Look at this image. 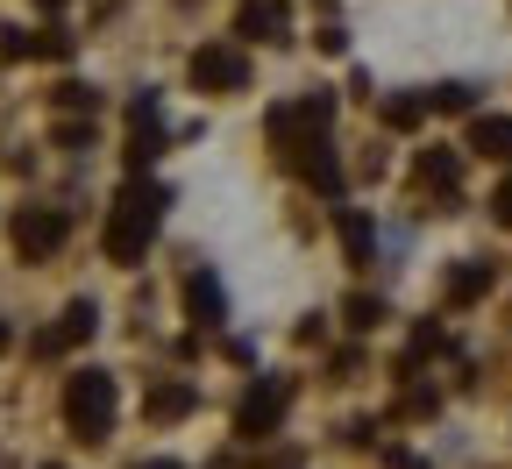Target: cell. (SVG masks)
<instances>
[{
    "instance_id": "cell-1",
    "label": "cell",
    "mask_w": 512,
    "mask_h": 469,
    "mask_svg": "<svg viewBox=\"0 0 512 469\" xmlns=\"http://www.w3.org/2000/svg\"><path fill=\"white\" fill-rule=\"evenodd\" d=\"M164 207H171V192H164V185H150V178L121 185L114 214H107V256H114V263H143V249H150Z\"/></svg>"
},
{
    "instance_id": "cell-2",
    "label": "cell",
    "mask_w": 512,
    "mask_h": 469,
    "mask_svg": "<svg viewBox=\"0 0 512 469\" xmlns=\"http://www.w3.org/2000/svg\"><path fill=\"white\" fill-rule=\"evenodd\" d=\"M64 427L79 441H107V427H114V377L107 370L64 377Z\"/></svg>"
},
{
    "instance_id": "cell-3",
    "label": "cell",
    "mask_w": 512,
    "mask_h": 469,
    "mask_svg": "<svg viewBox=\"0 0 512 469\" xmlns=\"http://www.w3.org/2000/svg\"><path fill=\"white\" fill-rule=\"evenodd\" d=\"M328 121H335V100H328V93H306V100H292V107H271V143H278L285 157H299L306 143L328 136Z\"/></svg>"
},
{
    "instance_id": "cell-4",
    "label": "cell",
    "mask_w": 512,
    "mask_h": 469,
    "mask_svg": "<svg viewBox=\"0 0 512 469\" xmlns=\"http://www.w3.org/2000/svg\"><path fill=\"white\" fill-rule=\"evenodd\" d=\"M285 406H292V377H256V384L242 391V406H235V434H242V441L278 434Z\"/></svg>"
},
{
    "instance_id": "cell-5",
    "label": "cell",
    "mask_w": 512,
    "mask_h": 469,
    "mask_svg": "<svg viewBox=\"0 0 512 469\" xmlns=\"http://www.w3.org/2000/svg\"><path fill=\"white\" fill-rule=\"evenodd\" d=\"M192 86H200V93H235V86H249V57H242L235 43H200V50H192Z\"/></svg>"
},
{
    "instance_id": "cell-6",
    "label": "cell",
    "mask_w": 512,
    "mask_h": 469,
    "mask_svg": "<svg viewBox=\"0 0 512 469\" xmlns=\"http://www.w3.org/2000/svg\"><path fill=\"white\" fill-rule=\"evenodd\" d=\"M64 228H72V221H64L57 207H22V214H15V249H22L29 263H43V256L64 242Z\"/></svg>"
},
{
    "instance_id": "cell-7",
    "label": "cell",
    "mask_w": 512,
    "mask_h": 469,
    "mask_svg": "<svg viewBox=\"0 0 512 469\" xmlns=\"http://www.w3.org/2000/svg\"><path fill=\"white\" fill-rule=\"evenodd\" d=\"M93 327H100V313H93V299H72L64 306V320L36 342V356H57V349H79V342H93Z\"/></svg>"
},
{
    "instance_id": "cell-8",
    "label": "cell",
    "mask_w": 512,
    "mask_h": 469,
    "mask_svg": "<svg viewBox=\"0 0 512 469\" xmlns=\"http://www.w3.org/2000/svg\"><path fill=\"white\" fill-rule=\"evenodd\" d=\"M235 29L256 36V43H285V36H292V15H285V0H242Z\"/></svg>"
},
{
    "instance_id": "cell-9",
    "label": "cell",
    "mask_w": 512,
    "mask_h": 469,
    "mask_svg": "<svg viewBox=\"0 0 512 469\" xmlns=\"http://www.w3.org/2000/svg\"><path fill=\"white\" fill-rule=\"evenodd\" d=\"M470 150L491 164H512V114H477L470 121Z\"/></svg>"
},
{
    "instance_id": "cell-10",
    "label": "cell",
    "mask_w": 512,
    "mask_h": 469,
    "mask_svg": "<svg viewBox=\"0 0 512 469\" xmlns=\"http://www.w3.org/2000/svg\"><path fill=\"white\" fill-rule=\"evenodd\" d=\"M185 306H192V320H200V327H221V313H228L221 278H214V271H192V278H185Z\"/></svg>"
},
{
    "instance_id": "cell-11",
    "label": "cell",
    "mask_w": 512,
    "mask_h": 469,
    "mask_svg": "<svg viewBox=\"0 0 512 469\" xmlns=\"http://www.w3.org/2000/svg\"><path fill=\"white\" fill-rule=\"evenodd\" d=\"M157 150H164V121H157V100H136V136H128V164L143 171Z\"/></svg>"
},
{
    "instance_id": "cell-12",
    "label": "cell",
    "mask_w": 512,
    "mask_h": 469,
    "mask_svg": "<svg viewBox=\"0 0 512 469\" xmlns=\"http://www.w3.org/2000/svg\"><path fill=\"white\" fill-rule=\"evenodd\" d=\"M491 263H456V271H448V299H456V306H470V299H484L491 292Z\"/></svg>"
},
{
    "instance_id": "cell-13",
    "label": "cell",
    "mask_w": 512,
    "mask_h": 469,
    "mask_svg": "<svg viewBox=\"0 0 512 469\" xmlns=\"http://www.w3.org/2000/svg\"><path fill=\"white\" fill-rule=\"evenodd\" d=\"M335 228H342V249H349V263H370V214H356V207H342L335 214Z\"/></svg>"
},
{
    "instance_id": "cell-14",
    "label": "cell",
    "mask_w": 512,
    "mask_h": 469,
    "mask_svg": "<svg viewBox=\"0 0 512 469\" xmlns=\"http://www.w3.org/2000/svg\"><path fill=\"white\" fill-rule=\"evenodd\" d=\"M470 107H477V86H463V79L427 86V114H470Z\"/></svg>"
},
{
    "instance_id": "cell-15",
    "label": "cell",
    "mask_w": 512,
    "mask_h": 469,
    "mask_svg": "<svg viewBox=\"0 0 512 469\" xmlns=\"http://www.w3.org/2000/svg\"><path fill=\"white\" fill-rule=\"evenodd\" d=\"M463 178V157L456 150H427L420 157V185H434V192H448V185H456Z\"/></svg>"
},
{
    "instance_id": "cell-16",
    "label": "cell",
    "mask_w": 512,
    "mask_h": 469,
    "mask_svg": "<svg viewBox=\"0 0 512 469\" xmlns=\"http://www.w3.org/2000/svg\"><path fill=\"white\" fill-rule=\"evenodd\" d=\"M192 413V384H157L150 391V420H185Z\"/></svg>"
},
{
    "instance_id": "cell-17",
    "label": "cell",
    "mask_w": 512,
    "mask_h": 469,
    "mask_svg": "<svg viewBox=\"0 0 512 469\" xmlns=\"http://www.w3.org/2000/svg\"><path fill=\"white\" fill-rule=\"evenodd\" d=\"M420 114H427V100H413V93L384 100V128H420Z\"/></svg>"
},
{
    "instance_id": "cell-18",
    "label": "cell",
    "mask_w": 512,
    "mask_h": 469,
    "mask_svg": "<svg viewBox=\"0 0 512 469\" xmlns=\"http://www.w3.org/2000/svg\"><path fill=\"white\" fill-rule=\"evenodd\" d=\"M342 313H349V327L363 334V327H377V320H384V299H370V292H356V299H349Z\"/></svg>"
},
{
    "instance_id": "cell-19",
    "label": "cell",
    "mask_w": 512,
    "mask_h": 469,
    "mask_svg": "<svg viewBox=\"0 0 512 469\" xmlns=\"http://www.w3.org/2000/svg\"><path fill=\"white\" fill-rule=\"evenodd\" d=\"M64 50H72V36H64V29H43V36H29V57H64Z\"/></svg>"
},
{
    "instance_id": "cell-20",
    "label": "cell",
    "mask_w": 512,
    "mask_h": 469,
    "mask_svg": "<svg viewBox=\"0 0 512 469\" xmlns=\"http://www.w3.org/2000/svg\"><path fill=\"white\" fill-rule=\"evenodd\" d=\"M93 100H100V93H93V86H79V79H72V86H57V107H72V114H86Z\"/></svg>"
},
{
    "instance_id": "cell-21",
    "label": "cell",
    "mask_w": 512,
    "mask_h": 469,
    "mask_svg": "<svg viewBox=\"0 0 512 469\" xmlns=\"http://www.w3.org/2000/svg\"><path fill=\"white\" fill-rule=\"evenodd\" d=\"M491 207H498V221H505V228H512V178H505V185H498V199H491Z\"/></svg>"
},
{
    "instance_id": "cell-22",
    "label": "cell",
    "mask_w": 512,
    "mask_h": 469,
    "mask_svg": "<svg viewBox=\"0 0 512 469\" xmlns=\"http://www.w3.org/2000/svg\"><path fill=\"white\" fill-rule=\"evenodd\" d=\"M136 469H178V462H171V455H157V462H136Z\"/></svg>"
},
{
    "instance_id": "cell-23",
    "label": "cell",
    "mask_w": 512,
    "mask_h": 469,
    "mask_svg": "<svg viewBox=\"0 0 512 469\" xmlns=\"http://www.w3.org/2000/svg\"><path fill=\"white\" fill-rule=\"evenodd\" d=\"M0 356H8V320H0Z\"/></svg>"
}]
</instances>
